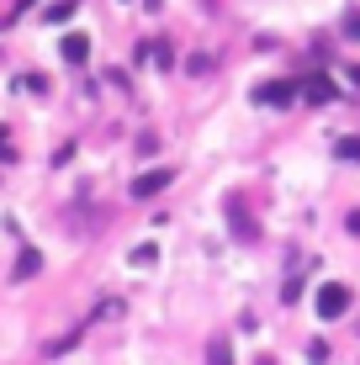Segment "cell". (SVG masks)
<instances>
[{
  "mask_svg": "<svg viewBox=\"0 0 360 365\" xmlns=\"http://www.w3.org/2000/svg\"><path fill=\"white\" fill-rule=\"evenodd\" d=\"M350 312V286H339V281H324L318 286V318H344Z\"/></svg>",
  "mask_w": 360,
  "mask_h": 365,
  "instance_id": "obj_1",
  "label": "cell"
},
{
  "mask_svg": "<svg viewBox=\"0 0 360 365\" xmlns=\"http://www.w3.org/2000/svg\"><path fill=\"white\" fill-rule=\"evenodd\" d=\"M292 96H297V85H287V80L259 85V91H254V101H265V106H292Z\"/></svg>",
  "mask_w": 360,
  "mask_h": 365,
  "instance_id": "obj_2",
  "label": "cell"
},
{
  "mask_svg": "<svg viewBox=\"0 0 360 365\" xmlns=\"http://www.w3.org/2000/svg\"><path fill=\"white\" fill-rule=\"evenodd\" d=\"M170 180H175V170H154V175H143V180L133 185V196H154L159 185H170Z\"/></svg>",
  "mask_w": 360,
  "mask_h": 365,
  "instance_id": "obj_3",
  "label": "cell"
},
{
  "mask_svg": "<svg viewBox=\"0 0 360 365\" xmlns=\"http://www.w3.org/2000/svg\"><path fill=\"white\" fill-rule=\"evenodd\" d=\"M43 270V255L37 249H21V259H16V281H27V275H37Z\"/></svg>",
  "mask_w": 360,
  "mask_h": 365,
  "instance_id": "obj_4",
  "label": "cell"
},
{
  "mask_svg": "<svg viewBox=\"0 0 360 365\" xmlns=\"http://www.w3.org/2000/svg\"><path fill=\"white\" fill-rule=\"evenodd\" d=\"M85 53H91V43H85L80 32H74V37H64V58H69V64H85Z\"/></svg>",
  "mask_w": 360,
  "mask_h": 365,
  "instance_id": "obj_5",
  "label": "cell"
},
{
  "mask_svg": "<svg viewBox=\"0 0 360 365\" xmlns=\"http://www.w3.org/2000/svg\"><path fill=\"white\" fill-rule=\"evenodd\" d=\"M307 96H313V101H334V85L329 80H313V85H307Z\"/></svg>",
  "mask_w": 360,
  "mask_h": 365,
  "instance_id": "obj_6",
  "label": "cell"
},
{
  "mask_svg": "<svg viewBox=\"0 0 360 365\" xmlns=\"http://www.w3.org/2000/svg\"><path fill=\"white\" fill-rule=\"evenodd\" d=\"M133 265H154V244H138V249H133Z\"/></svg>",
  "mask_w": 360,
  "mask_h": 365,
  "instance_id": "obj_7",
  "label": "cell"
},
{
  "mask_svg": "<svg viewBox=\"0 0 360 365\" xmlns=\"http://www.w3.org/2000/svg\"><path fill=\"white\" fill-rule=\"evenodd\" d=\"M69 11H74V0H58V6H48V21H64Z\"/></svg>",
  "mask_w": 360,
  "mask_h": 365,
  "instance_id": "obj_8",
  "label": "cell"
},
{
  "mask_svg": "<svg viewBox=\"0 0 360 365\" xmlns=\"http://www.w3.org/2000/svg\"><path fill=\"white\" fill-rule=\"evenodd\" d=\"M339 154H344V159H360V138H344V143H339Z\"/></svg>",
  "mask_w": 360,
  "mask_h": 365,
  "instance_id": "obj_9",
  "label": "cell"
},
{
  "mask_svg": "<svg viewBox=\"0 0 360 365\" xmlns=\"http://www.w3.org/2000/svg\"><path fill=\"white\" fill-rule=\"evenodd\" d=\"M212 365H228V344H212Z\"/></svg>",
  "mask_w": 360,
  "mask_h": 365,
  "instance_id": "obj_10",
  "label": "cell"
},
{
  "mask_svg": "<svg viewBox=\"0 0 360 365\" xmlns=\"http://www.w3.org/2000/svg\"><path fill=\"white\" fill-rule=\"evenodd\" d=\"M350 37H360V21H350Z\"/></svg>",
  "mask_w": 360,
  "mask_h": 365,
  "instance_id": "obj_11",
  "label": "cell"
},
{
  "mask_svg": "<svg viewBox=\"0 0 360 365\" xmlns=\"http://www.w3.org/2000/svg\"><path fill=\"white\" fill-rule=\"evenodd\" d=\"M259 365H270V360H259Z\"/></svg>",
  "mask_w": 360,
  "mask_h": 365,
  "instance_id": "obj_12",
  "label": "cell"
}]
</instances>
